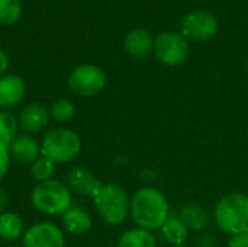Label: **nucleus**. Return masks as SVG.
Listing matches in <instances>:
<instances>
[{
  "label": "nucleus",
  "mask_w": 248,
  "mask_h": 247,
  "mask_svg": "<svg viewBox=\"0 0 248 247\" xmlns=\"http://www.w3.org/2000/svg\"><path fill=\"white\" fill-rule=\"evenodd\" d=\"M129 217L135 223V227L148 231L160 230L170 218L169 199L161 191L153 186L140 188L131 198Z\"/></svg>",
  "instance_id": "obj_1"
},
{
  "label": "nucleus",
  "mask_w": 248,
  "mask_h": 247,
  "mask_svg": "<svg viewBox=\"0 0 248 247\" xmlns=\"http://www.w3.org/2000/svg\"><path fill=\"white\" fill-rule=\"evenodd\" d=\"M217 227L225 234H235L248 227V195L230 192L222 197L214 211Z\"/></svg>",
  "instance_id": "obj_2"
},
{
  "label": "nucleus",
  "mask_w": 248,
  "mask_h": 247,
  "mask_svg": "<svg viewBox=\"0 0 248 247\" xmlns=\"http://www.w3.org/2000/svg\"><path fill=\"white\" fill-rule=\"evenodd\" d=\"M93 202L100 218L109 226H119L129 217L131 198L116 183H103L93 197Z\"/></svg>",
  "instance_id": "obj_3"
},
{
  "label": "nucleus",
  "mask_w": 248,
  "mask_h": 247,
  "mask_svg": "<svg viewBox=\"0 0 248 247\" xmlns=\"http://www.w3.org/2000/svg\"><path fill=\"white\" fill-rule=\"evenodd\" d=\"M80 151V135L65 127L49 130L41 141V156L48 157L55 165H64L76 160Z\"/></svg>",
  "instance_id": "obj_4"
},
{
  "label": "nucleus",
  "mask_w": 248,
  "mask_h": 247,
  "mask_svg": "<svg viewBox=\"0 0 248 247\" xmlns=\"http://www.w3.org/2000/svg\"><path fill=\"white\" fill-rule=\"evenodd\" d=\"M31 201L32 205L45 215H62L73 207L70 188L58 179L36 183L31 194Z\"/></svg>",
  "instance_id": "obj_5"
},
{
  "label": "nucleus",
  "mask_w": 248,
  "mask_h": 247,
  "mask_svg": "<svg viewBox=\"0 0 248 247\" xmlns=\"http://www.w3.org/2000/svg\"><path fill=\"white\" fill-rule=\"evenodd\" d=\"M106 74L96 64H80L68 76V89L81 98H93L106 87Z\"/></svg>",
  "instance_id": "obj_6"
},
{
  "label": "nucleus",
  "mask_w": 248,
  "mask_h": 247,
  "mask_svg": "<svg viewBox=\"0 0 248 247\" xmlns=\"http://www.w3.org/2000/svg\"><path fill=\"white\" fill-rule=\"evenodd\" d=\"M155 58L169 67H176L183 64L189 54L190 47L187 39L179 32H161L154 38V52Z\"/></svg>",
  "instance_id": "obj_7"
},
{
  "label": "nucleus",
  "mask_w": 248,
  "mask_h": 247,
  "mask_svg": "<svg viewBox=\"0 0 248 247\" xmlns=\"http://www.w3.org/2000/svg\"><path fill=\"white\" fill-rule=\"evenodd\" d=\"M180 33L189 41L205 42L218 32V20L214 13L206 10H193L187 13L180 23Z\"/></svg>",
  "instance_id": "obj_8"
},
{
  "label": "nucleus",
  "mask_w": 248,
  "mask_h": 247,
  "mask_svg": "<svg viewBox=\"0 0 248 247\" xmlns=\"http://www.w3.org/2000/svg\"><path fill=\"white\" fill-rule=\"evenodd\" d=\"M64 231L54 223L38 221L25 230L22 247H64Z\"/></svg>",
  "instance_id": "obj_9"
},
{
  "label": "nucleus",
  "mask_w": 248,
  "mask_h": 247,
  "mask_svg": "<svg viewBox=\"0 0 248 247\" xmlns=\"http://www.w3.org/2000/svg\"><path fill=\"white\" fill-rule=\"evenodd\" d=\"M49 119V109L39 102L28 103L22 108L17 116L19 128L23 131V134L28 135H33L42 131L48 125Z\"/></svg>",
  "instance_id": "obj_10"
},
{
  "label": "nucleus",
  "mask_w": 248,
  "mask_h": 247,
  "mask_svg": "<svg viewBox=\"0 0 248 247\" xmlns=\"http://www.w3.org/2000/svg\"><path fill=\"white\" fill-rule=\"evenodd\" d=\"M26 96V84L17 74L0 76V109H12L23 102Z\"/></svg>",
  "instance_id": "obj_11"
},
{
  "label": "nucleus",
  "mask_w": 248,
  "mask_h": 247,
  "mask_svg": "<svg viewBox=\"0 0 248 247\" xmlns=\"http://www.w3.org/2000/svg\"><path fill=\"white\" fill-rule=\"evenodd\" d=\"M103 183L86 167H73L67 175V186L80 195L93 198Z\"/></svg>",
  "instance_id": "obj_12"
},
{
  "label": "nucleus",
  "mask_w": 248,
  "mask_h": 247,
  "mask_svg": "<svg viewBox=\"0 0 248 247\" xmlns=\"http://www.w3.org/2000/svg\"><path fill=\"white\" fill-rule=\"evenodd\" d=\"M10 157L22 165H32L41 157V143H38L32 135L20 134L9 144Z\"/></svg>",
  "instance_id": "obj_13"
},
{
  "label": "nucleus",
  "mask_w": 248,
  "mask_h": 247,
  "mask_svg": "<svg viewBox=\"0 0 248 247\" xmlns=\"http://www.w3.org/2000/svg\"><path fill=\"white\" fill-rule=\"evenodd\" d=\"M125 49L134 58H147L154 52V38L148 29H132L125 38Z\"/></svg>",
  "instance_id": "obj_14"
},
{
  "label": "nucleus",
  "mask_w": 248,
  "mask_h": 247,
  "mask_svg": "<svg viewBox=\"0 0 248 247\" xmlns=\"http://www.w3.org/2000/svg\"><path fill=\"white\" fill-rule=\"evenodd\" d=\"M179 218L189 231H202L211 223L209 211L203 205L195 202L183 205L179 211Z\"/></svg>",
  "instance_id": "obj_15"
},
{
  "label": "nucleus",
  "mask_w": 248,
  "mask_h": 247,
  "mask_svg": "<svg viewBox=\"0 0 248 247\" xmlns=\"http://www.w3.org/2000/svg\"><path fill=\"white\" fill-rule=\"evenodd\" d=\"M62 227L73 236L86 234L92 229V217L81 207H70L62 215Z\"/></svg>",
  "instance_id": "obj_16"
},
{
  "label": "nucleus",
  "mask_w": 248,
  "mask_h": 247,
  "mask_svg": "<svg viewBox=\"0 0 248 247\" xmlns=\"http://www.w3.org/2000/svg\"><path fill=\"white\" fill-rule=\"evenodd\" d=\"M25 234V224L19 214L4 211L0 214V239L4 242H16Z\"/></svg>",
  "instance_id": "obj_17"
},
{
  "label": "nucleus",
  "mask_w": 248,
  "mask_h": 247,
  "mask_svg": "<svg viewBox=\"0 0 248 247\" xmlns=\"http://www.w3.org/2000/svg\"><path fill=\"white\" fill-rule=\"evenodd\" d=\"M155 236L141 227H134L121 234L116 247H155Z\"/></svg>",
  "instance_id": "obj_18"
},
{
  "label": "nucleus",
  "mask_w": 248,
  "mask_h": 247,
  "mask_svg": "<svg viewBox=\"0 0 248 247\" xmlns=\"http://www.w3.org/2000/svg\"><path fill=\"white\" fill-rule=\"evenodd\" d=\"M163 239L171 245V246H180L185 245V242L189 237V230L187 227L180 221L179 217H171L163 224V227L160 229Z\"/></svg>",
  "instance_id": "obj_19"
},
{
  "label": "nucleus",
  "mask_w": 248,
  "mask_h": 247,
  "mask_svg": "<svg viewBox=\"0 0 248 247\" xmlns=\"http://www.w3.org/2000/svg\"><path fill=\"white\" fill-rule=\"evenodd\" d=\"M76 115V105L67 98H60L54 100L49 106V118L55 122L65 124L70 122Z\"/></svg>",
  "instance_id": "obj_20"
},
{
  "label": "nucleus",
  "mask_w": 248,
  "mask_h": 247,
  "mask_svg": "<svg viewBox=\"0 0 248 247\" xmlns=\"http://www.w3.org/2000/svg\"><path fill=\"white\" fill-rule=\"evenodd\" d=\"M17 116L9 109H0V141L10 144L19 134Z\"/></svg>",
  "instance_id": "obj_21"
},
{
  "label": "nucleus",
  "mask_w": 248,
  "mask_h": 247,
  "mask_svg": "<svg viewBox=\"0 0 248 247\" xmlns=\"http://www.w3.org/2000/svg\"><path fill=\"white\" fill-rule=\"evenodd\" d=\"M55 169H57V165L52 160H49L45 156H41L39 159H36L31 165V175L38 183L39 182H46V181L54 179Z\"/></svg>",
  "instance_id": "obj_22"
},
{
  "label": "nucleus",
  "mask_w": 248,
  "mask_h": 247,
  "mask_svg": "<svg viewBox=\"0 0 248 247\" xmlns=\"http://www.w3.org/2000/svg\"><path fill=\"white\" fill-rule=\"evenodd\" d=\"M22 16V4L19 0H0V23L13 25Z\"/></svg>",
  "instance_id": "obj_23"
},
{
  "label": "nucleus",
  "mask_w": 248,
  "mask_h": 247,
  "mask_svg": "<svg viewBox=\"0 0 248 247\" xmlns=\"http://www.w3.org/2000/svg\"><path fill=\"white\" fill-rule=\"evenodd\" d=\"M10 151H9V144L0 141V181L6 178L10 169Z\"/></svg>",
  "instance_id": "obj_24"
},
{
  "label": "nucleus",
  "mask_w": 248,
  "mask_h": 247,
  "mask_svg": "<svg viewBox=\"0 0 248 247\" xmlns=\"http://www.w3.org/2000/svg\"><path fill=\"white\" fill-rule=\"evenodd\" d=\"M228 247H248V227L230 236Z\"/></svg>",
  "instance_id": "obj_25"
},
{
  "label": "nucleus",
  "mask_w": 248,
  "mask_h": 247,
  "mask_svg": "<svg viewBox=\"0 0 248 247\" xmlns=\"http://www.w3.org/2000/svg\"><path fill=\"white\" fill-rule=\"evenodd\" d=\"M198 247H217V239L211 233H201L196 240Z\"/></svg>",
  "instance_id": "obj_26"
},
{
  "label": "nucleus",
  "mask_w": 248,
  "mask_h": 247,
  "mask_svg": "<svg viewBox=\"0 0 248 247\" xmlns=\"http://www.w3.org/2000/svg\"><path fill=\"white\" fill-rule=\"evenodd\" d=\"M9 64H10V61H9L7 54L0 48V76L6 74V71L9 68Z\"/></svg>",
  "instance_id": "obj_27"
},
{
  "label": "nucleus",
  "mask_w": 248,
  "mask_h": 247,
  "mask_svg": "<svg viewBox=\"0 0 248 247\" xmlns=\"http://www.w3.org/2000/svg\"><path fill=\"white\" fill-rule=\"evenodd\" d=\"M7 204H9L7 194L4 192L3 188H0V214H3L4 211H7Z\"/></svg>",
  "instance_id": "obj_28"
},
{
  "label": "nucleus",
  "mask_w": 248,
  "mask_h": 247,
  "mask_svg": "<svg viewBox=\"0 0 248 247\" xmlns=\"http://www.w3.org/2000/svg\"><path fill=\"white\" fill-rule=\"evenodd\" d=\"M170 247H187V246H185V245H180V246H170Z\"/></svg>",
  "instance_id": "obj_29"
},
{
  "label": "nucleus",
  "mask_w": 248,
  "mask_h": 247,
  "mask_svg": "<svg viewBox=\"0 0 248 247\" xmlns=\"http://www.w3.org/2000/svg\"><path fill=\"white\" fill-rule=\"evenodd\" d=\"M247 70H248V61H247Z\"/></svg>",
  "instance_id": "obj_30"
},
{
  "label": "nucleus",
  "mask_w": 248,
  "mask_h": 247,
  "mask_svg": "<svg viewBox=\"0 0 248 247\" xmlns=\"http://www.w3.org/2000/svg\"><path fill=\"white\" fill-rule=\"evenodd\" d=\"M10 247H19V246H10Z\"/></svg>",
  "instance_id": "obj_31"
}]
</instances>
